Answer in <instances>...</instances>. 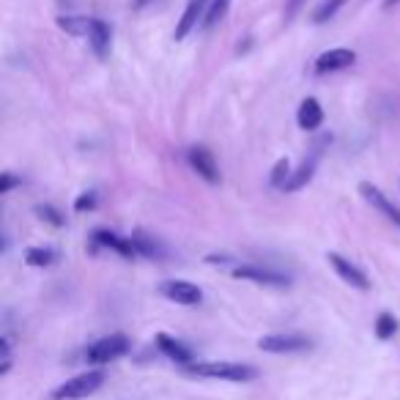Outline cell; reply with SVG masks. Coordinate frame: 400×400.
<instances>
[{
  "label": "cell",
  "instance_id": "obj_11",
  "mask_svg": "<svg viewBox=\"0 0 400 400\" xmlns=\"http://www.w3.org/2000/svg\"><path fill=\"white\" fill-rule=\"evenodd\" d=\"M209 6H211V0H189L186 3V8H184V14H181V19H178L176 31H173V39L176 42H184L195 28H198V22L203 25V19H206V14H209Z\"/></svg>",
  "mask_w": 400,
  "mask_h": 400
},
{
  "label": "cell",
  "instance_id": "obj_9",
  "mask_svg": "<svg viewBox=\"0 0 400 400\" xmlns=\"http://www.w3.org/2000/svg\"><path fill=\"white\" fill-rule=\"evenodd\" d=\"M186 159H189L192 170L203 178V181H209V184H220V165H217L214 154H211L206 145H192V148L186 151Z\"/></svg>",
  "mask_w": 400,
  "mask_h": 400
},
{
  "label": "cell",
  "instance_id": "obj_23",
  "mask_svg": "<svg viewBox=\"0 0 400 400\" xmlns=\"http://www.w3.org/2000/svg\"><path fill=\"white\" fill-rule=\"evenodd\" d=\"M291 173H294V170H291V162H288V159H277V165L271 168V176H269V181H271L274 186H280V189H282V186L288 184Z\"/></svg>",
  "mask_w": 400,
  "mask_h": 400
},
{
  "label": "cell",
  "instance_id": "obj_20",
  "mask_svg": "<svg viewBox=\"0 0 400 400\" xmlns=\"http://www.w3.org/2000/svg\"><path fill=\"white\" fill-rule=\"evenodd\" d=\"M25 264L36 269L52 266V264H55V250H49V247H31V250L25 253Z\"/></svg>",
  "mask_w": 400,
  "mask_h": 400
},
{
  "label": "cell",
  "instance_id": "obj_16",
  "mask_svg": "<svg viewBox=\"0 0 400 400\" xmlns=\"http://www.w3.org/2000/svg\"><path fill=\"white\" fill-rule=\"evenodd\" d=\"M296 124L299 129L305 132H315L321 124H323V107L315 96H307L302 104H299V113H296Z\"/></svg>",
  "mask_w": 400,
  "mask_h": 400
},
{
  "label": "cell",
  "instance_id": "obj_14",
  "mask_svg": "<svg viewBox=\"0 0 400 400\" xmlns=\"http://www.w3.org/2000/svg\"><path fill=\"white\" fill-rule=\"evenodd\" d=\"M88 45H90L93 55H96L99 61H104V58L110 55V45H113V28H110L104 19H90Z\"/></svg>",
  "mask_w": 400,
  "mask_h": 400
},
{
  "label": "cell",
  "instance_id": "obj_10",
  "mask_svg": "<svg viewBox=\"0 0 400 400\" xmlns=\"http://www.w3.org/2000/svg\"><path fill=\"white\" fill-rule=\"evenodd\" d=\"M233 277L236 280H250V282H258V285H274V288H285L291 285V277L277 271V269L266 266H236L233 269Z\"/></svg>",
  "mask_w": 400,
  "mask_h": 400
},
{
  "label": "cell",
  "instance_id": "obj_6",
  "mask_svg": "<svg viewBox=\"0 0 400 400\" xmlns=\"http://www.w3.org/2000/svg\"><path fill=\"white\" fill-rule=\"evenodd\" d=\"M312 343L305 335H266L258 340V349L269 354H299L307 351Z\"/></svg>",
  "mask_w": 400,
  "mask_h": 400
},
{
  "label": "cell",
  "instance_id": "obj_27",
  "mask_svg": "<svg viewBox=\"0 0 400 400\" xmlns=\"http://www.w3.org/2000/svg\"><path fill=\"white\" fill-rule=\"evenodd\" d=\"M302 3H305V0H288V3H285V17L291 19V17H294V14L302 8Z\"/></svg>",
  "mask_w": 400,
  "mask_h": 400
},
{
  "label": "cell",
  "instance_id": "obj_22",
  "mask_svg": "<svg viewBox=\"0 0 400 400\" xmlns=\"http://www.w3.org/2000/svg\"><path fill=\"white\" fill-rule=\"evenodd\" d=\"M227 8H230V0H211L209 14H206V19H203V28L209 31V28H214L217 22H223L225 14H227Z\"/></svg>",
  "mask_w": 400,
  "mask_h": 400
},
{
  "label": "cell",
  "instance_id": "obj_13",
  "mask_svg": "<svg viewBox=\"0 0 400 400\" xmlns=\"http://www.w3.org/2000/svg\"><path fill=\"white\" fill-rule=\"evenodd\" d=\"M90 239H93L96 247H107V250H113V253H118V255H124V258H137V250H134L132 239H124V236H118V233H113V230H107V227L93 230Z\"/></svg>",
  "mask_w": 400,
  "mask_h": 400
},
{
  "label": "cell",
  "instance_id": "obj_17",
  "mask_svg": "<svg viewBox=\"0 0 400 400\" xmlns=\"http://www.w3.org/2000/svg\"><path fill=\"white\" fill-rule=\"evenodd\" d=\"M157 349L168 356V359H173V362H178V365H184V367H189V365H192V351H189L181 340L170 337V335H165V332H159V335H157Z\"/></svg>",
  "mask_w": 400,
  "mask_h": 400
},
{
  "label": "cell",
  "instance_id": "obj_1",
  "mask_svg": "<svg viewBox=\"0 0 400 400\" xmlns=\"http://www.w3.org/2000/svg\"><path fill=\"white\" fill-rule=\"evenodd\" d=\"M186 373L198 378H214V381H253L258 376L255 367L239 365V362H192Z\"/></svg>",
  "mask_w": 400,
  "mask_h": 400
},
{
  "label": "cell",
  "instance_id": "obj_15",
  "mask_svg": "<svg viewBox=\"0 0 400 400\" xmlns=\"http://www.w3.org/2000/svg\"><path fill=\"white\" fill-rule=\"evenodd\" d=\"M129 239H132L134 250H137V255H140V258L162 261V258L168 255V247H165L159 239H154L151 233H145V230H134Z\"/></svg>",
  "mask_w": 400,
  "mask_h": 400
},
{
  "label": "cell",
  "instance_id": "obj_8",
  "mask_svg": "<svg viewBox=\"0 0 400 400\" xmlns=\"http://www.w3.org/2000/svg\"><path fill=\"white\" fill-rule=\"evenodd\" d=\"M359 195H362V200H365L367 206H373L378 214H384L390 223L400 227V209L390 200V198H387V195H384V192H381V189H378V186H376V184L362 181V184H359Z\"/></svg>",
  "mask_w": 400,
  "mask_h": 400
},
{
  "label": "cell",
  "instance_id": "obj_3",
  "mask_svg": "<svg viewBox=\"0 0 400 400\" xmlns=\"http://www.w3.org/2000/svg\"><path fill=\"white\" fill-rule=\"evenodd\" d=\"M104 384V373L102 370H88V373H80L74 378H69L66 384H61L52 398L55 400H80V398H88L93 395L99 387Z\"/></svg>",
  "mask_w": 400,
  "mask_h": 400
},
{
  "label": "cell",
  "instance_id": "obj_25",
  "mask_svg": "<svg viewBox=\"0 0 400 400\" xmlns=\"http://www.w3.org/2000/svg\"><path fill=\"white\" fill-rule=\"evenodd\" d=\"M96 209V192H83L77 200H74V211H93Z\"/></svg>",
  "mask_w": 400,
  "mask_h": 400
},
{
  "label": "cell",
  "instance_id": "obj_24",
  "mask_svg": "<svg viewBox=\"0 0 400 400\" xmlns=\"http://www.w3.org/2000/svg\"><path fill=\"white\" fill-rule=\"evenodd\" d=\"M36 214H39L45 223L52 225V227H63V225H66V220L61 217V211H58V209H52L49 203H45V206H36Z\"/></svg>",
  "mask_w": 400,
  "mask_h": 400
},
{
  "label": "cell",
  "instance_id": "obj_28",
  "mask_svg": "<svg viewBox=\"0 0 400 400\" xmlns=\"http://www.w3.org/2000/svg\"><path fill=\"white\" fill-rule=\"evenodd\" d=\"M400 0H384V8H392V6H398Z\"/></svg>",
  "mask_w": 400,
  "mask_h": 400
},
{
  "label": "cell",
  "instance_id": "obj_5",
  "mask_svg": "<svg viewBox=\"0 0 400 400\" xmlns=\"http://www.w3.org/2000/svg\"><path fill=\"white\" fill-rule=\"evenodd\" d=\"M159 294L176 305H184V307H195L203 302V291L189 280H165L159 285Z\"/></svg>",
  "mask_w": 400,
  "mask_h": 400
},
{
  "label": "cell",
  "instance_id": "obj_2",
  "mask_svg": "<svg viewBox=\"0 0 400 400\" xmlns=\"http://www.w3.org/2000/svg\"><path fill=\"white\" fill-rule=\"evenodd\" d=\"M329 143H332V134H323V137H318V140L312 143L307 157H305L302 165L291 173L288 184L282 186V192H299V189H305V186L310 184L312 176H315V170H318V162H321V157H323V148H329Z\"/></svg>",
  "mask_w": 400,
  "mask_h": 400
},
{
  "label": "cell",
  "instance_id": "obj_18",
  "mask_svg": "<svg viewBox=\"0 0 400 400\" xmlns=\"http://www.w3.org/2000/svg\"><path fill=\"white\" fill-rule=\"evenodd\" d=\"M58 28L66 31L69 36H86L88 39L90 19L88 17H58Z\"/></svg>",
  "mask_w": 400,
  "mask_h": 400
},
{
  "label": "cell",
  "instance_id": "obj_21",
  "mask_svg": "<svg viewBox=\"0 0 400 400\" xmlns=\"http://www.w3.org/2000/svg\"><path fill=\"white\" fill-rule=\"evenodd\" d=\"M395 332H398V318L392 312H381L376 318V337L378 340H390V337H395Z\"/></svg>",
  "mask_w": 400,
  "mask_h": 400
},
{
  "label": "cell",
  "instance_id": "obj_19",
  "mask_svg": "<svg viewBox=\"0 0 400 400\" xmlns=\"http://www.w3.org/2000/svg\"><path fill=\"white\" fill-rule=\"evenodd\" d=\"M346 3H349V0H321V3H318V8L312 11V22H315V25L329 22V19H332V17H335Z\"/></svg>",
  "mask_w": 400,
  "mask_h": 400
},
{
  "label": "cell",
  "instance_id": "obj_26",
  "mask_svg": "<svg viewBox=\"0 0 400 400\" xmlns=\"http://www.w3.org/2000/svg\"><path fill=\"white\" fill-rule=\"evenodd\" d=\"M17 184H19V178H14L11 173H3V181H0V192H3V195H8V192L17 186Z\"/></svg>",
  "mask_w": 400,
  "mask_h": 400
},
{
  "label": "cell",
  "instance_id": "obj_7",
  "mask_svg": "<svg viewBox=\"0 0 400 400\" xmlns=\"http://www.w3.org/2000/svg\"><path fill=\"white\" fill-rule=\"evenodd\" d=\"M356 63V52L349 47H335V49H326L315 58L312 63V72L315 74H332V72H343L349 66Z\"/></svg>",
  "mask_w": 400,
  "mask_h": 400
},
{
  "label": "cell",
  "instance_id": "obj_4",
  "mask_svg": "<svg viewBox=\"0 0 400 400\" xmlns=\"http://www.w3.org/2000/svg\"><path fill=\"white\" fill-rule=\"evenodd\" d=\"M129 349H132V343H129L127 335H110V337H102L93 346H88L86 359L90 365H107L113 359H121L124 354H129Z\"/></svg>",
  "mask_w": 400,
  "mask_h": 400
},
{
  "label": "cell",
  "instance_id": "obj_12",
  "mask_svg": "<svg viewBox=\"0 0 400 400\" xmlns=\"http://www.w3.org/2000/svg\"><path fill=\"white\" fill-rule=\"evenodd\" d=\"M326 261H329V266L337 271V277H340L343 282H349V285L356 288V291H370V280H367V274L356 266V264H351L349 258H343L340 253H329V255H326Z\"/></svg>",
  "mask_w": 400,
  "mask_h": 400
}]
</instances>
